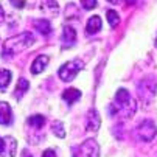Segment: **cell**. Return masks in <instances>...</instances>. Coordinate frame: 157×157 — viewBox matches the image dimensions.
Segmentation results:
<instances>
[{
    "label": "cell",
    "mask_w": 157,
    "mask_h": 157,
    "mask_svg": "<svg viewBox=\"0 0 157 157\" xmlns=\"http://www.w3.org/2000/svg\"><path fill=\"white\" fill-rule=\"evenodd\" d=\"M82 62L81 61H69V62H65L64 65H61V69L58 72L59 78L65 82H70L72 79L76 78V75L82 70Z\"/></svg>",
    "instance_id": "cell-3"
},
{
    "label": "cell",
    "mask_w": 157,
    "mask_h": 157,
    "mask_svg": "<svg viewBox=\"0 0 157 157\" xmlns=\"http://www.w3.org/2000/svg\"><path fill=\"white\" fill-rule=\"evenodd\" d=\"M106 17H107V22H109V25H110L112 28H115V27L120 25V16H118L117 11L107 10V11H106Z\"/></svg>",
    "instance_id": "cell-17"
},
{
    "label": "cell",
    "mask_w": 157,
    "mask_h": 157,
    "mask_svg": "<svg viewBox=\"0 0 157 157\" xmlns=\"http://www.w3.org/2000/svg\"><path fill=\"white\" fill-rule=\"evenodd\" d=\"M3 151H5V139L0 137V155L3 154Z\"/></svg>",
    "instance_id": "cell-23"
},
{
    "label": "cell",
    "mask_w": 157,
    "mask_h": 157,
    "mask_svg": "<svg viewBox=\"0 0 157 157\" xmlns=\"http://www.w3.org/2000/svg\"><path fill=\"white\" fill-rule=\"evenodd\" d=\"M27 123H28V126H31L34 129H42L44 124H45V117L44 115H31Z\"/></svg>",
    "instance_id": "cell-16"
},
{
    "label": "cell",
    "mask_w": 157,
    "mask_h": 157,
    "mask_svg": "<svg viewBox=\"0 0 157 157\" xmlns=\"http://www.w3.org/2000/svg\"><path fill=\"white\" fill-rule=\"evenodd\" d=\"M81 5H82V8L84 10H94V8H97V5H98V2L97 0H81Z\"/></svg>",
    "instance_id": "cell-20"
},
{
    "label": "cell",
    "mask_w": 157,
    "mask_h": 157,
    "mask_svg": "<svg viewBox=\"0 0 157 157\" xmlns=\"http://www.w3.org/2000/svg\"><path fill=\"white\" fill-rule=\"evenodd\" d=\"M48 56L47 55H40V56H37L34 61H33V64H31V73L33 75H39V73H42L44 70H45V67L48 65Z\"/></svg>",
    "instance_id": "cell-9"
},
{
    "label": "cell",
    "mask_w": 157,
    "mask_h": 157,
    "mask_svg": "<svg viewBox=\"0 0 157 157\" xmlns=\"http://www.w3.org/2000/svg\"><path fill=\"white\" fill-rule=\"evenodd\" d=\"M13 123V112H11V106L5 101L0 103V124L3 126H10Z\"/></svg>",
    "instance_id": "cell-8"
},
{
    "label": "cell",
    "mask_w": 157,
    "mask_h": 157,
    "mask_svg": "<svg viewBox=\"0 0 157 157\" xmlns=\"http://www.w3.org/2000/svg\"><path fill=\"white\" fill-rule=\"evenodd\" d=\"M16 148H17V142L13 137H5V151H3L2 157H13V155H16Z\"/></svg>",
    "instance_id": "cell-13"
},
{
    "label": "cell",
    "mask_w": 157,
    "mask_h": 157,
    "mask_svg": "<svg viewBox=\"0 0 157 157\" xmlns=\"http://www.w3.org/2000/svg\"><path fill=\"white\" fill-rule=\"evenodd\" d=\"M34 36L30 33V31H25V33H20L14 37H10L5 40L3 44V56L5 58H10V56H14L20 52H24L27 48H30L33 44H34Z\"/></svg>",
    "instance_id": "cell-2"
},
{
    "label": "cell",
    "mask_w": 157,
    "mask_h": 157,
    "mask_svg": "<svg viewBox=\"0 0 157 157\" xmlns=\"http://www.w3.org/2000/svg\"><path fill=\"white\" fill-rule=\"evenodd\" d=\"M36 30L40 33V34H44V36H48L50 33H52V25H50V20H47V19H39L37 22H36Z\"/></svg>",
    "instance_id": "cell-15"
},
{
    "label": "cell",
    "mask_w": 157,
    "mask_h": 157,
    "mask_svg": "<svg viewBox=\"0 0 157 157\" xmlns=\"http://www.w3.org/2000/svg\"><path fill=\"white\" fill-rule=\"evenodd\" d=\"M11 82V72L6 69H0V87L5 89Z\"/></svg>",
    "instance_id": "cell-18"
},
{
    "label": "cell",
    "mask_w": 157,
    "mask_h": 157,
    "mask_svg": "<svg viewBox=\"0 0 157 157\" xmlns=\"http://www.w3.org/2000/svg\"><path fill=\"white\" fill-rule=\"evenodd\" d=\"M28 89H30V82L25 79V78H20L17 81V86H16V90H14V97L17 100H20L22 97H24L27 92H28Z\"/></svg>",
    "instance_id": "cell-12"
},
{
    "label": "cell",
    "mask_w": 157,
    "mask_h": 157,
    "mask_svg": "<svg viewBox=\"0 0 157 157\" xmlns=\"http://www.w3.org/2000/svg\"><path fill=\"white\" fill-rule=\"evenodd\" d=\"M155 134H157V128L149 120H145V121H142L137 126V136H139V139L142 142H151V140H154Z\"/></svg>",
    "instance_id": "cell-5"
},
{
    "label": "cell",
    "mask_w": 157,
    "mask_h": 157,
    "mask_svg": "<svg viewBox=\"0 0 157 157\" xmlns=\"http://www.w3.org/2000/svg\"><path fill=\"white\" fill-rule=\"evenodd\" d=\"M136 109H137V103L136 100H132L129 92L126 89H118L114 98V103L109 107L110 110L109 114L112 117H118V118H131Z\"/></svg>",
    "instance_id": "cell-1"
},
{
    "label": "cell",
    "mask_w": 157,
    "mask_h": 157,
    "mask_svg": "<svg viewBox=\"0 0 157 157\" xmlns=\"http://www.w3.org/2000/svg\"><path fill=\"white\" fill-rule=\"evenodd\" d=\"M107 2H109V3H114V5H115V3H118V2H120V0H107Z\"/></svg>",
    "instance_id": "cell-26"
},
{
    "label": "cell",
    "mask_w": 157,
    "mask_h": 157,
    "mask_svg": "<svg viewBox=\"0 0 157 157\" xmlns=\"http://www.w3.org/2000/svg\"><path fill=\"white\" fill-rule=\"evenodd\" d=\"M5 20V11H3V8H2V5H0V24Z\"/></svg>",
    "instance_id": "cell-24"
},
{
    "label": "cell",
    "mask_w": 157,
    "mask_h": 157,
    "mask_svg": "<svg viewBox=\"0 0 157 157\" xmlns=\"http://www.w3.org/2000/svg\"><path fill=\"white\" fill-rule=\"evenodd\" d=\"M11 3H13L16 8H24V6H25V0H11Z\"/></svg>",
    "instance_id": "cell-21"
},
{
    "label": "cell",
    "mask_w": 157,
    "mask_h": 157,
    "mask_svg": "<svg viewBox=\"0 0 157 157\" xmlns=\"http://www.w3.org/2000/svg\"><path fill=\"white\" fill-rule=\"evenodd\" d=\"M100 124H101V118L98 115V112L95 109H90L86 115V129L95 132L100 129Z\"/></svg>",
    "instance_id": "cell-6"
},
{
    "label": "cell",
    "mask_w": 157,
    "mask_h": 157,
    "mask_svg": "<svg viewBox=\"0 0 157 157\" xmlns=\"http://www.w3.org/2000/svg\"><path fill=\"white\" fill-rule=\"evenodd\" d=\"M101 17L100 16H92L87 20V27H86V34L87 36H94L101 30Z\"/></svg>",
    "instance_id": "cell-10"
},
{
    "label": "cell",
    "mask_w": 157,
    "mask_h": 157,
    "mask_svg": "<svg viewBox=\"0 0 157 157\" xmlns=\"http://www.w3.org/2000/svg\"><path fill=\"white\" fill-rule=\"evenodd\" d=\"M40 10L44 13H52V14H58L59 11V5L56 0H42L40 3Z\"/></svg>",
    "instance_id": "cell-14"
},
{
    "label": "cell",
    "mask_w": 157,
    "mask_h": 157,
    "mask_svg": "<svg viewBox=\"0 0 157 157\" xmlns=\"http://www.w3.org/2000/svg\"><path fill=\"white\" fill-rule=\"evenodd\" d=\"M79 98H81V90H78V89H75V87H67L65 90L62 92V100L67 104H73Z\"/></svg>",
    "instance_id": "cell-11"
},
{
    "label": "cell",
    "mask_w": 157,
    "mask_h": 157,
    "mask_svg": "<svg viewBox=\"0 0 157 157\" xmlns=\"http://www.w3.org/2000/svg\"><path fill=\"white\" fill-rule=\"evenodd\" d=\"M73 157H100V146L94 139H89L73 151Z\"/></svg>",
    "instance_id": "cell-4"
},
{
    "label": "cell",
    "mask_w": 157,
    "mask_h": 157,
    "mask_svg": "<svg viewBox=\"0 0 157 157\" xmlns=\"http://www.w3.org/2000/svg\"><path fill=\"white\" fill-rule=\"evenodd\" d=\"M75 42H76V30L73 27H70V25H65L64 31H62V45H64V48L72 47Z\"/></svg>",
    "instance_id": "cell-7"
},
{
    "label": "cell",
    "mask_w": 157,
    "mask_h": 157,
    "mask_svg": "<svg viewBox=\"0 0 157 157\" xmlns=\"http://www.w3.org/2000/svg\"><path fill=\"white\" fill-rule=\"evenodd\" d=\"M136 2H137V0H126V5L132 6V5H136Z\"/></svg>",
    "instance_id": "cell-25"
},
{
    "label": "cell",
    "mask_w": 157,
    "mask_h": 157,
    "mask_svg": "<svg viewBox=\"0 0 157 157\" xmlns=\"http://www.w3.org/2000/svg\"><path fill=\"white\" fill-rule=\"evenodd\" d=\"M52 132L55 134L58 139H64V137H65V129H64V126H62L61 121H53V124H52Z\"/></svg>",
    "instance_id": "cell-19"
},
{
    "label": "cell",
    "mask_w": 157,
    "mask_h": 157,
    "mask_svg": "<svg viewBox=\"0 0 157 157\" xmlns=\"http://www.w3.org/2000/svg\"><path fill=\"white\" fill-rule=\"evenodd\" d=\"M42 157H56V152L55 149H47V151H44Z\"/></svg>",
    "instance_id": "cell-22"
}]
</instances>
